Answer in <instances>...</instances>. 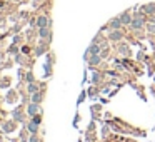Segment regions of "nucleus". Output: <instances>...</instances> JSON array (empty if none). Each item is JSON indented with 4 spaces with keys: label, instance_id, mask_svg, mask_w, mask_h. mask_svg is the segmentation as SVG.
I'll return each mask as SVG.
<instances>
[{
    "label": "nucleus",
    "instance_id": "f257e3e1",
    "mask_svg": "<svg viewBox=\"0 0 155 142\" xmlns=\"http://www.w3.org/2000/svg\"><path fill=\"white\" fill-rule=\"evenodd\" d=\"M37 25H38V29H42V27H48V25H50V20H48L47 17H44V15H40V17L37 19Z\"/></svg>",
    "mask_w": 155,
    "mask_h": 142
},
{
    "label": "nucleus",
    "instance_id": "f03ea898",
    "mask_svg": "<svg viewBox=\"0 0 155 142\" xmlns=\"http://www.w3.org/2000/svg\"><path fill=\"white\" fill-rule=\"evenodd\" d=\"M122 25H124V24H122V20H120V19H114V20H110V22H108V27H110V29H114V30H118V29H120L122 27Z\"/></svg>",
    "mask_w": 155,
    "mask_h": 142
},
{
    "label": "nucleus",
    "instance_id": "7ed1b4c3",
    "mask_svg": "<svg viewBox=\"0 0 155 142\" xmlns=\"http://www.w3.org/2000/svg\"><path fill=\"white\" fill-rule=\"evenodd\" d=\"M118 19H120L122 24H125V25L132 24V17H130V14H128V12H124V14H120V15H118Z\"/></svg>",
    "mask_w": 155,
    "mask_h": 142
},
{
    "label": "nucleus",
    "instance_id": "20e7f679",
    "mask_svg": "<svg viewBox=\"0 0 155 142\" xmlns=\"http://www.w3.org/2000/svg\"><path fill=\"white\" fill-rule=\"evenodd\" d=\"M27 129H28V132H30V134H37V130H38V124L35 120H32L30 124L27 125Z\"/></svg>",
    "mask_w": 155,
    "mask_h": 142
},
{
    "label": "nucleus",
    "instance_id": "39448f33",
    "mask_svg": "<svg viewBox=\"0 0 155 142\" xmlns=\"http://www.w3.org/2000/svg\"><path fill=\"white\" fill-rule=\"evenodd\" d=\"M38 34H40L42 39H50V30H48V27H42L40 30H38Z\"/></svg>",
    "mask_w": 155,
    "mask_h": 142
},
{
    "label": "nucleus",
    "instance_id": "423d86ee",
    "mask_svg": "<svg viewBox=\"0 0 155 142\" xmlns=\"http://www.w3.org/2000/svg\"><path fill=\"white\" fill-rule=\"evenodd\" d=\"M42 97H44V92H35V94L32 95V102H35V104H40Z\"/></svg>",
    "mask_w": 155,
    "mask_h": 142
},
{
    "label": "nucleus",
    "instance_id": "0eeeda50",
    "mask_svg": "<svg viewBox=\"0 0 155 142\" xmlns=\"http://www.w3.org/2000/svg\"><path fill=\"white\" fill-rule=\"evenodd\" d=\"M108 37H110L112 40H120V39H122V32H120V29H118V30H114L110 35H108Z\"/></svg>",
    "mask_w": 155,
    "mask_h": 142
},
{
    "label": "nucleus",
    "instance_id": "6e6552de",
    "mask_svg": "<svg viewBox=\"0 0 155 142\" xmlns=\"http://www.w3.org/2000/svg\"><path fill=\"white\" fill-rule=\"evenodd\" d=\"M35 112H38V104H35V102H34V104L28 107V114H30V115H35Z\"/></svg>",
    "mask_w": 155,
    "mask_h": 142
},
{
    "label": "nucleus",
    "instance_id": "1a4fd4ad",
    "mask_svg": "<svg viewBox=\"0 0 155 142\" xmlns=\"http://www.w3.org/2000/svg\"><path fill=\"white\" fill-rule=\"evenodd\" d=\"M98 52H100V47H98V45H97V47H95V45H92V47H90V50H88V54H94V55H97Z\"/></svg>",
    "mask_w": 155,
    "mask_h": 142
},
{
    "label": "nucleus",
    "instance_id": "9d476101",
    "mask_svg": "<svg viewBox=\"0 0 155 142\" xmlns=\"http://www.w3.org/2000/svg\"><path fill=\"white\" fill-rule=\"evenodd\" d=\"M37 90H38V89H37V85H35L34 82H30V85H28V92H30V94H35Z\"/></svg>",
    "mask_w": 155,
    "mask_h": 142
},
{
    "label": "nucleus",
    "instance_id": "9b49d317",
    "mask_svg": "<svg viewBox=\"0 0 155 142\" xmlns=\"http://www.w3.org/2000/svg\"><path fill=\"white\" fill-rule=\"evenodd\" d=\"M98 62H100V57H98V55H94V57L90 59V64H98Z\"/></svg>",
    "mask_w": 155,
    "mask_h": 142
},
{
    "label": "nucleus",
    "instance_id": "f8f14e48",
    "mask_svg": "<svg viewBox=\"0 0 155 142\" xmlns=\"http://www.w3.org/2000/svg\"><path fill=\"white\" fill-rule=\"evenodd\" d=\"M4 127H5V129H4L5 132H12V130H14V129H12V127H14V124H5Z\"/></svg>",
    "mask_w": 155,
    "mask_h": 142
},
{
    "label": "nucleus",
    "instance_id": "ddd939ff",
    "mask_svg": "<svg viewBox=\"0 0 155 142\" xmlns=\"http://www.w3.org/2000/svg\"><path fill=\"white\" fill-rule=\"evenodd\" d=\"M30 142H38V137L35 134H32V137H30Z\"/></svg>",
    "mask_w": 155,
    "mask_h": 142
},
{
    "label": "nucleus",
    "instance_id": "4468645a",
    "mask_svg": "<svg viewBox=\"0 0 155 142\" xmlns=\"http://www.w3.org/2000/svg\"><path fill=\"white\" fill-rule=\"evenodd\" d=\"M27 80H28V82H34V77H32V74H30V72L27 74Z\"/></svg>",
    "mask_w": 155,
    "mask_h": 142
},
{
    "label": "nucleus",
    "instance_id": "2eb2a0df",
    "mask_svg": "<svg viewBox=\"0 0 155 142\" xmlns=\"http://www.w3.org/2000/svg\"><path fill=\"white\" fill-rule=\"evenodd\" d=\"M22 52H25V54H28V52H30V49H28V47H22Z\"/></svg>",
    "mask_w": 155,
    "mask_h": 142
},
{
    "label": "nucleus",
    "instance_id": "dca6fc26",
    "mask_svg": "<svg viewBox=\"0 0 155 142\" xmlns=\"http://www.w3.org/2000/svg\"><path fill=\"white\" fill-rule=\"evenodd\" d=\"M8 52H10V54H15V52H17V49H15V47H10V49H8Z\"/></svg>",
    "mask_w": 155,
    "mask_h": 142
},
{
    "label": "nucleus",
    "instance_id": "f3484780",
    "mask_svg": "<svg viewBox=\"0 0 155 142\" xmlns=\"http://www.w3.org/2000/svg\"><path fill=\"white\" fill-rule=\"evenodd\" d=\"M34 120L37 122V124H40V117H38V115H35V117H34Z\"/></svg>",
    "mask_w": 155,
    "mask_h": 142
}]
</instances>
